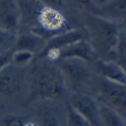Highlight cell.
<instances>
[{
  "label": "cell",
  "mask_w": 126,
  "mask_h": 126,
  "mask_svg": "<svg viewBox=\"0 0 126 126\" xmlns=\"http://www.w3.org/2000/svg\"><path fill=\"white\" fill-rule=\"evenodd\" d=\"M88 30L91 37L89 43L95 52L106 54L118 48L120 40L117 24L95 15L89 21Z\"/></svg>",
  "instance_id": "cell-1"
},
{
  "label": "cell",
  "mask_w": 126,
  "mask_h": 126,
  "mask_svg": "<svg viewBox=\"0 0 126 126\" xmlns=\"http://www.w3.org/2000/svg\"><path fill=\"white\" fill-rule=\"evenodd\" d=\"M65 87L62 75L59 77L52 72L43 71L32 82L31 94L42 100H58L63 97Z\"/></svg>",
  "instance_id": "cell-2"
},
{
  "label": "cell",
  "mask_w": 126,
  "mask_h": 126,
  "mask_svg": "<svg viewBox=\"0 0 126 126\" xmlns=\"http://www.w3.org/2000/svg\"><path fill=\"white\" fill-rule=\"evenodd\" d=\"M88 63L79 59H66L59 61L58 67L65 87L72 90H78L87 84L91 77Z\"/></svg>",
  "instance_id": "cell-3"
},
{
  "label": "cell",
  "mask_w": 126,
  "mask_h": 126,
  "mask_svg": "<svg viewBox=\"0 0 126 126\" xmlns=\"http://www.w3.org/2000/svg\"><path fill=\"white\" fill-rule=\"evenodd\" d=\"M44 3V2H43ZM38 25L30 32L49 40L52 37L69 30L62 13L54 7L44 3Z\"/></svg>",
  "instance_id": "cell-4"
},
{
  "label": "cell",
  "mask_w": 126,
  "mask_h": 126,
  "mask_svg": "<svg viewBox=\"0 0 126 126\" xmlns=\"http://www.w3.org/2000/svg\"><path fill=\"white\" fill-rule=\"evenodd\" d=\"M100 99L102 103L126 116V87L105 80L100 86Z\"/></svg>",
  "instance_id": "cell-5"
},
{
  "label": "cell",
  "mask_w": 126,
  "mask_h": 126,
  "mask_svg": "<svg viewBox=\"0 0 126 126\" xmlns=\"http://www.w3.org/2000/svg\"><path fill=\"white\" fill-rule=\"evenodd\" d=\"M21 22V13L18 1L0 0V29L16 34Z\"/></svg>",
  "instance_id": "cell-6"
},
{
  "label": "cell",
  "mask_w": 126,
  "mask_h": 126,
  "mask_svg": "<svg viewBox=\"0 0 126 126\" xmlns=\"http://www.w3.org/2000/svg\"><path fill=\"white\" fill-rule=\"evenodd\" d=\"M70 105L92 126H99L101 124L100 105L91 96L86 94L79 95L74 99Z\"/></svg>",
  "instance_id": "cell-7"
},
{
  "label": "cell",
  "mask_w": 126,
  "mask_h": 126,
  "mask_svg": "<svg viewBox=\"0 0 126 126\" xmlns=\"http://www.w3.org/2000/svg\"><path fill=\"white\" fill-rule=\"evenodd\" d=\"M96 52L86 40L77 41L58 51V61L66 59H79L87 63L95 58Z\"/></svg>",
  "instance_id": "cell-8"
},
{
  "label": "cell",
  "mask_w": 126,
  "mask_h": 126,
  "mask_svg": "<svg viewBox=\"0 0 126 126\" xmlns=\"http://www.w3.org/2000/svg\"><path fill=\"white\" fill-rule=\"evenodd\" d=\"M18 69L19 67L10 64L0 71V96H13L19 91L22 74Z\"/></svg>",
  "instance_id": "cell-9"
},
{
  "label": "cell",
  "mask_w": 126,
  "mask_h": 126,
  "mask_svg": "<svg viewBox=\"0 0 126 126\" xmlns=\"http://www.w3.org/2000/svg\"><path fill=\"white\" fill-rule=\"evenodd\" d=\"M96 67L105 80L126 87V73L117 62L98 60L96 63Z\"/></svg>",
  "instance_id": "cell-10"
},
{
  "label": "cell",
  "mask_w": 126,
  "mask_h": 126,
  "mask_svg": "<svg viewBox=\"0 0 126 126\" xmlns=\"http://www.w3.org/2000/svg\"><path fill=\"white\" fill-rule=\"evenodd\" d=\"M47 40L32 32H26L19 35L15 41L14 51H28L39 55L45 48Z\"/></svg>",
  "instance_id": "cell-11"
},
{
  "label": "cell",
  "mask_w": 126,
  "mask_h": 126,
  "mask_svg": "<svg viewBox=\"0 0 126 126\" xmlns=\"http://www.w3.org/2000/svg\"><path fill=\"white\" fill-rule=\"evenodd\" d=\"M83 37V32L80 30H69L64 32L47 40L45 48L39 55H38V57L39 59H41V57L47 51L51 50L59 51L70 44L81 40H84Z\"/></svg>",
  "instance_id": "cell-12"
},
{
  "label": "cell",
  "mask_w": 126,
  "mask_h": 126,
  "mask_svg": "<svg viewBox=\"0 0 126 126\" xmlns=\"http://www.w3.org/2000/svg\"><path fill=\"white\" fill-rule=\"evenodd\" d=\"M21 13V21L30 29L35 28L38 23L39 17L44 7L43 1L22 0L17 1Z\"/></svg>",
  "instance_id": "cell-13"
},
{
  "label": "cell",
  "mask_w": 126,
  "mask_h": 126,
  "mask_svg": "<svg viewBox=\"0 0 126 126\" xmlns=\"http://www.w3.org/2000/svg\"><path fill=\"white\" fill-rule=\"evenodd\" d=\"M103 13L100 16L116 24L117 21H126V0L102 1Z\"/></svg>",
  "instance_id": "cell-14"
},
{
  "label": "cell",
  "mask_w": 126,
  "mask_h": 126,
  "mask_svg": "<svg viewBox=\"0 0 126 126\" xmlns=\"http://www.w3.org/2000/svg\"><path fill=\"white\" fill-rule=\"evenodd\" d=\"M100 114L101 123L103 126H126L122 116L103 103L100 105Z\"/></svg>",
  "instance_id": "cell-15"
},
{
  "label": "cell",
  "mask_w": 126,
  "mask_h": 126,
  "mask_svg": "<svg viewBox=\"0 0 126 126\" xmlns=\"http://www.w3.org/2000/svg\"><path fill=\"white\" fill-rule=\"evenodd\" d=\"M67 126H92L70 104L67 106Z\"/></svg>",
  "instance_id": "cell-16"
},
{
  "label": "cell",
  "mask_w": 126,
  "mask_h": 126,
  "mask_svg": "<svg viewBox=\"0 0 126 126\" xmlns=\"http://www.w3.org/2000/svg\"><path fill=\"white\" fill-rule=\"evenodd\" d=\"M34 54L28 51H14L12 54V64L21 67L30 63Z\"/></svg>",
  "instance_id": "cell-17"
},
{
  "label": "cell",
  "mask_w": 126,
  "mask_h": 126,
  "mask_svg": "<svg viewBox=\"0 0 126 126\" xmlns=\"http://www.w3.org/2000/svg\"><path fill=\"white\" fill-rule=\"evenodd\" d=\"M15 34L0 29V53L8 51L13 43L16 41Z\"/></svg>",
  "instance_id": "cell-18"
},
{
  "label": "cell",
  "mask_w": 126,
  "mask_h": 126,
  "mask_svg": "<svg viewBox=\"0 0 126 126\" xmlns=\"http://www.w3.org/2000/svg\"><path fill=\"white\" fill-rule=\"evenodd\" d=\"M41 126H61V123L54 113L47 111L42 117Z\"/></svg>",
  "instance_id": "cell-19"
},
{
  "label": "cell",
  "mask_w": 126,
  "mask_h": 126,
  "mask_svg": "<svg viewBox=\"0 0 126 126\" xmlns=\"http://www.w3.org/2000/svg\"><path fill=\"white\" fill-rule=\"evenodd\" d=\"M25 123L17 116H7L0 120V126H24Z\"/></svg>",
  "instance_id": "cell-20"
},
{
  "label": "cell",
  "mask_w": 126,
  "mask_h": 126,
  "mask_svg": "<svg viewBox=\"0 0 126 126\" xmlns=\"http://www.w3.org/2000/svg\"><path fill=\"white\" fill-rule=\"evenodd\" d=\"M13 51H8L0 53V71L12 63V54Z\"/></svg>",
  "instance_id": "cell-21"
},
{
  "label": "cell",
  "mask_w": 126,
  "mask_h": 126,
  "mask_svg": "<svg viewBox=\"0 0 126 126\" xmlns=\"http://www.w3.org/2000/svg\"><path fill=\"white\" fill-rule=\"evenodd\" d=\"M117 63L120 64V65L123 68L126 73V54H120L119 60Z\"/></svg>",
  "instance_id": "cell-22"
},
{
  "label": "cell",
  "mask_w": 126,
  "mask_h": 126,
  "mask_svg": "<svg viewBox=\"0 0 126 126\" xmlns=\"http://www.w3.org/2000/svg\"><path fill=\"white\" fill-rule=\"evenodd\" d=\"M118 48L120 50V54H126V39L124 40L123 41H120Z\"/></svg>",
  "instance_id": "cell-23"
},
{
  "label": "cell",
  "mask_w": 126,
  "mask_h": 126,
  "mask_svg": "<svg viewBox=\"0 0 126 126\" xmlns=\"http://www.w3.org/2000/svg\"><path fill=\"white\" fill-rule=\"evenodd\" d=\"M24 126H38L35 123H32V122H28V123H25Z\"/></svg>",
  "instance_id": "cell-24"
},
{
  "label": "cell",
  "mask_w": 126,
  "mask_h": 126,
  "mask_svg": "<svg viewBox=\"0 0 126 126\" xmlns=\"http://www.w3.org/2000/svg\"></svg>",
  "instance_id": "cell-25"
}]
</instances>
